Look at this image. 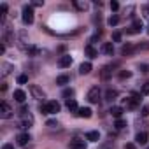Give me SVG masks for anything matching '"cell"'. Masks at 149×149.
<instances>
[{"label": "cell", "mask_w": 149, "mask_h": 149, "mask_svg": "<svg viewBox=\"0 0 149 149\" xmlns=\"http://www.w3.org/2000/svg\"><path fill=\"white\" fill-rule=\"evenodd\" d=\"M90 72H91V63L90 61H84L79 67V74H81V76H86V74H90Z\"/></svg>", "instance_id": "7c38bea8"}, {"label": "cell", "mask_w": 149, "mask_h": 149, "mask_svg": "<svg viewBox=\"0 0 149 149\" xmlns=\"http://www.w3.org/2000/svg\"><path fill=\"white\" fill-rule=\"evenodd\" d=\"M84 53H86L90 58H97V56H98V51H97V49H95L91 44H88V46L84 47Z\"/></svg>", "instance_id": "4fadbf2b"}, {"label": "cell", "mask_w": 149, "mask_h": 149, "mask_svg": "<svg viewBox=\"0 0 149 149\" xmlns=\"http://www.w3.org/2000/svg\"><path fill=\"white\" fill-rule=\"evenodd\" d=\"M76 7L81 9V11H86V9H88V4H86V2H76Z\"/></svg>", "instance_id": "1f68e13d"}, {"label": "cell", "mask_w": 149, "mask_h": 149, "mask_svg": "<svg viewBox=\"0 0 149 149\" xmlns=\"http://www.w3.org/2000/svg\"><path fill=\"white\" fill-rule=\"evenodd\" d=\"M60 107L61 105L56 100H49L46 104H40V112L42 114H56V112H60Z\"/></svg>", "instance_id": "6da1fadb"}, {"label": "cell", "mask_w": 149, "mask_h": 149, "mask_svg": "<svg viewBox=\"0 0 149 149\" xmlns=\"http://www.w3.org/2000/svg\"><path fill=\"white\" fill-rule=\"evenodd\" d=\"M135 142H137V144H140V146L147 144V133H146V132H140V133H137V137H135Z\"/></svg>", "instance_id": "2e32d148"}, {"label": "cell", "mask_w": 149, "mask_h": 149, "mask_svg": "<svg viewBox=\"0 0 149 149\" xmlns=\"http://www.w3.org/2000/svg\"><path fill=\"white\" fill-rule=\"evenodd\" d=\"M132 51H133V46H132V44H125V46L121 47V53H123V54H130Z\"/></svg>", "instance_id": "484cf974"}, {"label": "cell", "mask_w": 149, "mask_h": 149, "mask_svg": "<svg viewBox=\"0 0 149 149\" xmlns=\"http://www.w3.org/2000/svg\"><path fill=\"white\" fill-rule=\"evenodd\" d=\"M72 95H74V90H72V88H70V90H65V91H63V97H65L67 100H68V97H72Z\"/></svg>", "instance_id": "d590c367"}, {"label": "cell", "mask_w": 149, "mask_h": 149, "mask_svg": "<svg viewBox=\"0 0 149 149\" xmlns=\"http://www.w3.org/2000/svg\"><path fill=\"white\" fill-rule=\"evenodd\" d=\"M11 70H14V67H13L11 63H4V65H2V76H4V77H6V76H9Z\"/></svg>", "instance_id": "7402d4cb"}, {"label": "cell", "mask_w": 149, "mask_h": 149, "mask_svg": "<svg viewBox=\"0 0 149 149\" xmlns=\"http://www.w3.org/2000/svg\"><path fill=\"white\" fill-rule=\"evenodd\" d=\"M98 139H100V133H98V132H95V130H91V132H88V133H86V140L97 142Z\"/></svg>", "instance_id": "ac0fdd59"}, {"label": "cell", "mask_w": 149, "mask_h": 149, "mask_svg": "<svg viewBox=\"0 0 149 149\" xmlns=\"http://www.w3.org/2000/svg\"><path fill=\"white\" fill-rule=\"evenodd\" d=\"M111 9H112V11H118V9H119V4H118V2H111Z\"/></svg>", "instance_id": "74e56055"}, {"label": "cell", "mask_w": 149, "mask_h": 149, "mask_svg": "<svg viewBox=\"0 0 149 149\" xmlns=\"http://www.w3.org/2000/svg\"><path fill=\"white\" fill-rule=\"evenodd\" d=\"M102 51H104L105 54H112V53H114V46H112L111 42H104V46H102Z\"/></svg>", "instance_id": "44dd1931"}, {"label": "cell", "mask_w": 149, "mask_h": 149, "mask_svg": "<svg viewBox=\"0 0 149 149\" xmlns=\"http://www.w3.org/2000/svg\"><path fill=\"white\" fill-rule=\"evenodd\" d=\"M25 98H26V93H25L23 90H16V91H14V100H16V102L23 104V102H25Z\"/></svg>", "instance_id": "5bb4252c"}, {"label": "cell", "mask_w": 149, "mask_h": 149, "mask_svg": "<svg viewBox=\"0 0 149 149\" xmlns=\"http://www.w3.org/2000/svg\"><path fill=\"white\" fill-rule=\"evenodd\" d=\"M88 102L90 104H98V100H100V88L98 86H93L90 91H88Z\"/></svg>", "instance_id": "277c9868"}, {"label": "cell", "mask_w": 149, "mask_h": 149, "mask_svg": "<svg viewBox=\"0 0 149 149\" xmlns=\"http://www.w3.org/2000/svg\"><path fill=\"white\" fill-rule=\"evenodd\" d=\"M147 33H149V26H147Z\"/></svg>", "instance_id": "ee69618b"}, {"label": "cell", "mask_w": 149, "mask_h": 149, "mask_svg": "<svg viewBox=\"0 0 149 149\" xmlns=\"http://www.w3.org/2000/svg\"><path fill=\"white\" fill-rule=\"evenodd\" d=\"M116 119H121V114H123V107H119V105H114V107H111V111H109Z\"/></svg>", "instance_id": "9a60e30c"}, {"label": "cell", "mask_w": 149, "mask_h": 149, "mask_svg": "<svg viewBox=\"0 0 149 149\" xmlns=\"http://www.w3.org/2000/svg\"><path fill=\"white\" fill-rule=\"evenodd\" d=\"M0 90H2V91H6V90H7V84H6V83H2V86H0Z\"/></svg>", "instance_id": "7bdbcfd3"}, {"label": "cell", "mask_w": 149, "mask_h": 149, "mask_svg": "<svg viewBox=\"0 0 149 149\" xmlns=\"http://www.w3.org/2000/svg\"><path fill=\"white\" fill-rule=\"evenodd\" d=\"M107 23H109L111 26H116V25L119 23V16H118V14H112V16L109 18V21H107Z\"/></svg>", "instance_id": "d4e9b609"}, {"label": "cell", "mask_w": 149, "mask_h": 149, "mask_svg": "<svg viewBox=\"0 0 149 149\" xmlns=\"http://www.w3.org/2000/svg\"><path fill=\"white\" fill-rule=\"evenodd\" d=\"M140 114H142L144 118H147V116H149V105H144V107L140 109Z\"/></svg>", "instance_id": "d6a6232c"}, {"label": "cell", "mask_w": 149, "mask_h": 149, "mask_svg": "<svg viewBox=\"0 0 149 149\" xmlns=\"http://www.w3.org/2000/svg\"><path fill=\"white\" fill-rule=\"evenodd\" d=\"M140 11H142V14H144V18H146V19H149V4H146V6H142V9H140Z\"/></svg>", "instance_id": "f1b7e54d"}, {"label": "cell", "mask_w": 149, "mask_h": 149, "mask_svg": "<svg viewBox=\"0 0 149 149\" xmlns=\"http://www.w3.org/2000/svg\"><path fill=\"white\" fill-rule=\"evenodd\" d=\"M76 114H77L79 118H86V119H88V118H91V114H93V111H91L90 107H81V109H79V111H77Z\"/></svg>", "instance_id": "30bf717a"}, {"label": "cell", "mask_w": 149, "mask_h": 149, "mask_svg": "<svg viewBox=\"0 0 149 149\" xmlns=\"http://www.w3.org/2000/svg\"><path fill=\"white\" fill-rule=\"evenodd\" d=\"M70 63H72V56H70V54H63V56H60V60H58V65H60L61 68L70 67Z\"/></svg>", "instance_id": "ba28073f"}, {"label": "cell", "mask_w": 149, "mask_h": 149, "mask_svg": "<svg viewBox=\"0 0 149 149\" xmlns=\"http://www.w3.org/2000/svg\"><path fill=\"white\" fill-rule=\"evenodd\" d=\"M68 81H70V77L67 76V74H63V76H58V77H56V84H60V86L68 84Z\"/></svg>", "instance_id": "ffe728a7"}, {"label": "cell", "mask_w": 149, "mask_h": 149, "mask_svg": "<svg viewBox=\"0 0 149 149\" xmlns=\"http://www.w3.org/2000/svg\"><path fill=\"white\" fill-rule=\"evenodd\" d=\"M146 149H149V146H147V147H146Z\"/></svg>", "instance_id": "f6af8a7d"}, {"label": "cell", "mask_w": 149, "mask_h": 149, "mask_svg": "<svg viewBox=\"0 0 149 149\" xmlns=\"http://www.w3.org/2000/svg\"><path fill=\"white\" fill-rule=\"evenodd\" d=\"M114 126H116V130H123V128L126 126V121H125V119H116Z\"/></svg>", "instance_id": "4316f807"}, {"label": "cell", "mask_w": 149, "mask_h": 149, "mask_svg": "<svg viewBox=\"0 0 149 149\" xmlns=\"http://www.w3.org/2000/svg\"><path fill=\"white\" fill-rule=\"evenodd\" d=\"M123 105H126V109H135L139 105V97L132 95L130 98H123Z\"/></svg>", "instance_id": "8992f818"}, {"label": "cell", "mask_w": 149, "mask_h": 149, "mask_svg": "<svg viewBox=\"0 0 149 149\" xmlns=\"http://www.w3.org/2000/svg\"><path fill=\"white\" fill-rule=\"evenodd\" d=\"M32 6H33V7H42V2H40V0H33Z\"/></svg>", "instance_id": "f35d334b"}, {"label": "cell", "mask_w": 149, "mask_h": 149, "mask_svg": "<svg viewBox=\"0 0 149 149\" xmlns=\"http://www.w3.org/2000/svg\"><path fill=\"white\" fill-rule=\"evenodd\" d=\"M70 149H86V142L83 139H72L70 140Z\"/></svg>", "instance_id": "52a82bcc"}, {"label": "cell", "mask_w": 149, "mask_h": 149, "mask_svg": "<svg viewBox=\"0 0 149 149\" xmlns=\"http://www.w3.org/2000/svg\"><path fill=\"white\" fill-rule=\"evenodd\" d=\"M25 51L28 53V56H37V54L40 53V49H39V47H35V46H30V44L26 46V49H25Z\"/></svg>", "instance_id": "d6986e66"}, {"label": "cell", "mask_w": 149, "mask_h": 149, "mask_svg": "<svg viewBox=\"0 0 149 149\" xmlns=\"http://www.w3.org/2000/svg\"><path fill=\"white\" fill-rule=\"evenodd\" d=\"M13 109H11V105L7 104V102H2L0 104V118L2 119H9V118H13Z\"/></svg>", "instance_id": "3957f363"}, {"label": "cell", "mask_w": 149, "mask_h": 149, "mask_svg": "<svg viewBox=\"0 0 149 149\" xmlns=\"http://www.w3.org/2000/svg\"><path fill=\"white\" fill-rule=\"evenodd\" d=\"M142 93H144V95H149V83H146V84L142 86Z\"/></svg>", "instance_id": "8d00e7d4"}, {"label": "cell", "mask_w": 149, "mask_h": 149, "mask_svg": "<svg viewBox=\"0 0 149 149\" xmlns=\"http://www.w3.org/2000/svg\"><path fill=\"white\" fill-rule=\"evenodd\" d=\"M116 97H118V91H116V90H107V91H105V100L112 102Z\"/></svg>", "instance_id": "cb8c5ba5"}, {"label": "cell", "mask_w": 149, "mask_h": 149, "mask_svg": "<svg viewBox=\"0 0 149 149\" xmlns=\"http://www.w3.org/2000/svg\"><path fill=\"white\" fill-rule=\"evenodd\" d=\"M142 28H144L142 21H140V19H135V21H133V25L126 30V33H130V35H133V33H140V32H142Z\"/></svg>", "instance_id": "5b68a950"}, {"label": "cell", "mask_w": 149, "mask_h": 149, "mask_svg": "<svg viewBox=\"0 0 149 149\" xmlns=\"http://www.w3.org/2000/svg\"><path fill=\"white\" fill-rule=\"evenodd\" d=\"M30 93H32V95H33V98H37V100H42V98H44L42 90H40V88H37L35 84H32V86H30Z\"/></svg>", "instance_id": "9c48e42d"}, {"label": "cell", "mask_w": 149, "mask_h": 149, "mask_svg": "<svg viewBox=\"0 0 149 149\" xmlns=\"http://www.w3.org/2000/svg\"><path fill=\"white\" fill-rule=\"evenodd\" d=\"M112 40H114V42H119V40H121V32H114V33H112Z\"/></svg>", "instance_id": "836d02e7"}, {"label": "cell", "mask_w": 149, "mask_h": 149, "mask_svg": "<svg viewBox=\"0 0 149 149\" xmlns=\"http://www.w3.org/2000/svg\"><path fill=\"white\" fill-rule=\"evenodd\" d=\"M46 126H49V128H54V126H58V123H56V119H47Z\"/></svg>", "instance_id": "e575fe53"}, {"label": "cell", "mask_w": 149, "mask_h": 149, "mask_svg": "<svg viewBox=\"0 0 149 149\" xmlns=\"http://www.w3.org/2000/svg\"><path fill=\"white\" fill-rule=\"evenodd\" d=\"M65 105H67V109H68L70 112H74V111H79V107H77V102L74 100V98H68Z\"/></svg>", "instance_id": "e0dca14e"}, {"label": "cell", "mask_w": 149, "mask_h": 149, "mask_svg": "<svg viewBox=\"0 0 149 149\" xmlns=\"http://www.w3.org/2000/svg\"><path fill=\"white\" fill-rule=\"evenodd\" d=\"M130 76H132L130 70H121V72H119V79H128Z\"/></svg>", "instance_id": "83f0119b"}, {"label": "cell", "mask_w": 149, "mask_h": 149, "mask_svg": "<svg viewBox=\"0 0 149 149\" xmlns=\"http://www.w3.org/2000/svg\"><path fill=\"white\" fill-rule=\"evenodd\" d=\"M125 149H135V146H133V144H126Z\"/></svg>", "instance_id": "60d3db41"}, {"label": "cell", "mask_w": 149, "mask_h": 149, "mask_svg": "<svg viewBox=\"0 0 149 149\" xmlns=\"http://www.w3.org/2000/svg\"><path fill=\"white\" fill-rule=\"evenodd\" d=\"M111 68H112V65H107V67L102 68V72H100V77H102V79H107V77L111 76Z\"/></svg>", "instance_id": "603a6c76"}, {"label": "cell", "mask_w": 149, "mask_h": 149, "mask_svg": "<svg viewBox=\"0 0 149 149\" xmlns=\"http://www.w3.org/2000/svg\"><path fill=\"white\" fill-rule=\"evenodd\" d=\"M0 53H6V44H0Z\"/></svg>", "instance_id": "b9f144b4"}, {"label": "cell", "mask_w": 149, "mask_h": 149, "mask_svg": "<svg viewBox=\"0 0 149 149\" xmlns=\"http://www.w3.org/2000/svg\"><path fill=\"white\" fill-rule=\"evenodd\" d=\"M16 140H18L19 146H26V144L30 142V135H28V133H19V135L16 137Z\"/></svg>", "instance_id": "8fae6325"}, {"label": "cell", "mask_w": 149, "mask_h": 149, "mask_svg": "<svg viewBox=\"0 0 149 149\" xmlns=\"http://www.w3.org/2000/svg\"><path fill=\"white\" fill-rule=\"evenodd\" d=\"M18 83H19V84L28 83V76H26V74H21V76H18Z\"/></svg>", "instance_id": "f546056e"}, {"label": "cell", "mask_w": 149, "mask_h": 149, "mask_svg": "<svg viewBox=\"0 0 149 149\" xmlns=\"http://www.w3.org/2000/svg\"><path fill=\"white\" fill-rule=\"evenodd\" d=\"M23 23L25 25H32L33 23V9H32V6H25L23 7Z\"/></svg>", "instance_id": "7a4b0ae2"}, {"label": "cell", "mask_w": 149, "mask_h": 149, "mask_svg": "<svg viewBox=\"0 0 149 149\" xmlns=\"http://www.w3.org/2000/svg\"><path fill=\"white\" fill-rule=\"evenodd\" d=\"M0 13H2V14H0V19H4V18H6V13H7V4H2V6H0Z\"/></svg>", "instance_id": "4dcf8cb0"}, {"label": "cell", "mask_w": 149, "mask_h": 149, "mask_svg": "<svg viewBox=\"0 0 149 149\" xmlns=\"http://www.w3.org/2000/svg\"><path fill=\"white\" fill-rule=\"evenodd\" d=\"M2 149H14V146H13V144H4Z\"/></svg>", "instance_id": "ab89813d"}]
</instances>
